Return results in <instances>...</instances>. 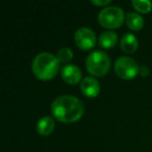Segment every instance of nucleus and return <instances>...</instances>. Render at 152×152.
Returning <instances> with one entry per match:
<instances>
[{
	"instance_id": "nucleus-8",
	"label": "nucleus",
	"mask_w": 152,
	"mask_h": 152,
	"mask_svg": "<svg viewBox=\"0 0 152 152\" xmlns=\"http://www.w3.org/2000/svg\"><path fill=\"white\" fill-rule=\"evenodd\" d=\"M80 90L83 94L87 97L93 98L99 94L100 92V85L98 80L92 76H87L81 80L80 83Z\"/></svg>"
},
{
	"instance_id": "nucleus-6",
	"label": "nucleus",
	"mask_w": 152,
	"mask_h": 152,
	"mask_svg": "<svg viewBox=\"0 0 152 152\" xmlns=\"http://www.w3.org/2000/svg\"><path fill=\"white\" fill-rule=\"evenodd\" d=\"M74 41L81 50H90L96 45L97 39H96L95 32L91 28L80 27L76 30L74 34Z\"/></svg>"
},
{
	"instance_id": "nucleus-12",
	"label": "nucleus",
	"mask_w": 152,
	"mask_h": 152,
	"mask_svg": "<svg viewBox=\"0 0 152 152\" xmlns=\"http://www.w3.org/2000/svg\"><path fill=\"white\" fill-rule=\"evenodd\" d=\"M125 22H126V25L132 30H140L144 26V19L142 18V16L133 12L127 14L125 17Z\"/></svg>"
},
{
	"instance_id": "nucleus-3",
	"label": "nucleus",
	"mask_w": 152,
	"mask_h": 152,
	"mask_svg": "<svg viewBox=\"0 0 152 152\" xmlns=\"http://www.w3.org/2000/svg\"><path fill=\"white\" fill-rule=\"evenodd\" d=\"M86 67L90 74L97 76V77H102L110 71V56L104 51H93L88 55L87 59H86Z\"/></svg>"
},
{
	"instance_id": "nucleus-10",
	"label": "nucleus",
	"mask_w": 152,
	"mask_h": 152,
	"mask_svg": "<svg viewBox=\"0 0 152 152\" xmlns=\"http://www.w3.org/2000/svg\"><path fill=\"white\" fill-rule=\"evenodd\" d=\"M54 125V120L52 119V117L45 116L39 120L37 124V131L41 135H49L50 133H52Z\"/></svg>"
},
{
	"instance_id": "nucleus-5",
	"label": "nucleus",
	"mask_w": 152,
	"mask_h": 152,
	"mask_svg": "<svg viewBox=\"0 0 152 152\" xmlns=\"http://www.w3.org/2000/svg\"><path fill=\"white\" fill-rule=\"evenodd\" d=\"M115 72L123 79H132L139 74L140 66L129 56H120L115 61Z\"/></svg>"
},
{
	"instance_id": "nucleus-4",
	"label": "nucleus",
	"mask_w": 152,
	"mask_h": 152,
	"mask_svg": "<svg viewBox=\"0 0 152 152\" xmlns=\"http://www.w3.org/2000/svg\"><path fill=\"white\" fill-rule=\"evenodd\" d=\"M126 16L119 7H106L98 15V22L100 25L108 29L119 28L123 24Z\"/></svg>"
},
{
	"instance_id": "nucleus-1",
	"label": "nucleus",
	"mask_w": 152,
	"mask_h": 152,
	"mask_svg": "<svg viewBox=\"0 0 152 152\" xmlns=\"http://www.w3.org/2000/svg\"><path fill=\"white\" fill-rule=\"evenodd\" d=\"M51 113L61 122L73 123L83 116L85 105L83 101L75 96L63 95L53 100Z\"/></svg>"
},
{
	"instance_id": "nucleus-14",
	"label": "nucleus",
	"mask_w": 152,
	"mask_h": 152,
	"mask_svg": "<svg viewBox=\"0 0 152 152\" xmlns=\"http://www.w3.org/2000/svg\"><path fill=\"white\" fill-rule=\"evenodd\" d=\"M56 58L58 59L59 63L67 64L73 58V51L69 47H63L56 53Z\"/></svg>"
},
{
	"instance_id": "nucleus-15",
	"label": "nucleus",
	"mask_w": 152,
	"mask_h": 152,
	"mask_svg": "<svg viewBox=\"0 0 152 152\" xmlns=\"http://www.w3.org/2000/svg\"><path fill=\"white\" fill-rule=\"evenodd\" d=\"M93 4L99 5V7H104V5H107L110 3V0H92L91 1Z\"/></svg>"
},
{
	"instance_id": "nucleus-7",
	"label": "nucleus",
	"mask_w": 152,
	"mask_h": 152,
	"mask_svg": "<svg viewBox=\"0 0 152 152\" xmlns=\"http://www.w3.org/2000/svg\"><path fill=\"white\" fill-rule=\"evenodd\" d=\"M61 75L64 80L69 85H76L79 81L81 83V70L76 65H65L61 70Z\"/></svg>"
},
{
	"instance_id": "nucleus-16",
	"label": "nucleus",
	"mask_w": 152,
	"mask_h": 152,
	"mask_svg": "<svg viewBox=\"0 0 152 152\" xmlns=\"http://www.w3.org/2000/svg\"><path fill=\"white\" fill-rule=\"evenodd\" d=\"M140 74H141L142 76H147L148 74H149V69H148L146 66H142V67H140Z\"/></svg>"
},
{
	"instance_id": "nucleus-13",
	"label": "nucleus",
	"mask_w": 152,
	"mask_h": 152,
	"mask_svg": "<svg viewBox=\"0 0 152 152\" xmlns=\"http://www.w3.org/2000/svg\"><path fill=\"white\" fill-rule=\"evenodd\" d=\"M132 7L140 13H149L152 10V2L149 0H132L131 1Z\"/></svg>"
},
{
	"instance_id": "nucleus-11",
	"label": "nucleus",
	"mask_w": 152,
	"mask_h": 152,
	"mask_svg": "<svg viewBox=\"0 0 152 152\" xmlns=\"http://www.w3.org/2000/svg\"><path fill=\"white\" fill-rule=\"evenodd\" d=\"M118 42V34L112 30H107L100 34L98 43L102 48H112Z\"/></svg>"
},
{
	"instance_id": "nucleus-9",
	"label": "nucleus",
	"mask_w": 152,
	"mask_h": 152,
	"mask_svg": "<svg viewBox=\"0 0 152 152\" xmlns=\"http://www.w3.org/2000/svg\"><path fill=\"white\" fill-rule=\"evenodd\" d=\"M121 49L124 51L125 53H134L137 51V47H139V41H137V37L133 34L130 32H126L124 36L122 37L120 42Z\"/></svg>"
},
{
	"instance_id": "nucleus-2",
	"label": "nucleus",
	"mask_w": 152,
	"mask_h": 152,
	"mask_svg": "<svg viewBox=\"0 0 152 152\" xmlns=\"http://www.w3.org/2000/svg\"><path fill=\"white\" fill-rule=\"evenodd\" d=\"M32 73L41 80L53 78L59 70V61L49 52H41L34 58L31 64Z\"/></svg>"
}]
</instances>
